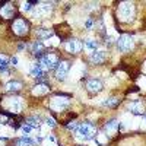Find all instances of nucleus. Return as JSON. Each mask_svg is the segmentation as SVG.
Here are the masks:
<instances>
[{"instance_id": "nucleus-32", "label": "nucleus", "mask_w": 146, "mask_h": 146, "mask_svg": "<svg viewBox=\"0 0 146 146\" xmlns=\"http://www.w3.org/2000/svg\"><path fill=\"white\" fill-rule=\"evenodd\" d=\"M143 28L146 29V22H143Z\"/></svg>"}, {"instance_id": "nucleus-2", "label": "nucleus", "mask_w": 146, "mask_h": 146, "mask_svg": "<svg viewBox=\"0 0 146 146\" xmlns=\"http://www.w3.org/2000/svg\"><path fill=\"white\" fill-rule=\"evenodd\" d=\"M10 29L16 36L19 38H23L29 34V21H27L22 16H16L10 23Z\"/></svg>"}, {"instance_id": "nucleus-3", "label": "nucleus", "mask_w": 146, "mask_h": 146, "mask_svg": "<svg viewBox=\"0 0 146 146\" xmlns=\"http://www.w3.org/2000/svg\"><path fill=\"white\" fill-rule=\"evenodd\" d=\"M96 127L91 123H80L79 127L76 129V137L79 140H83V142H88V140H92L96 137Z\"/></svg>"}, {"instance_id": "nucleus-7", "label": "nucleus", "mask_w": 146, "mask_h": 146, "mask_svg": "<svg viewBox=\"0 0 146 146\" xmlns=\"http://www.w3.org/2000/svg\"><path fill=\"white\" fill-rule=\"evenodd\" d=\"M115 44H117L118 51H121V53H129V51H131V48L135 47V41H133V38L129 34L120 35L115 41Z\"/></svg>"}, {"instance_id": "nucleus-27", "label": "nucleus", "mask_w": 146, "mask_h": 146, "mask_svg": "<svg viewBox=\"0 0 146 146\" xmlns=\"http://www.w3.org/2000/svg\"><path fill=\"white\" fill-rule=\"evenodd\" d=\"M22 130H23V133H25V135L28 136V133L32 130V127H29L28 124H25V126H22Z\"/></svg>"}, {"instance_id": "nucleus-9", "label": "nucleus", "mask_w": 146, "mask_h": 146, "mask_svg": "<svg viewBox=\"0 0 146 146\" xmlns=\"http://www.w3.org/2000/svg\"><path fill=\"white\" fill-rule=\"evenodd\" d=\"M85 88H86V91L91 94V95H96L100 94L102 89H104V83L101 79H96V78H91L86 80V83H85Z\"/></svg>"}, {"instance_id": "nucleus-11", "label": "nucleus", "mask_w": 146, "mask_h": 146, "mask_svg": "<svg viewBox=\"0 0 146 146\" xmlns=\"http://www.w3.org/2000/svg\"><path fill=\"white\" fill-rule=\"evenodd\" d=\"M69 70H70V62L67 60H60L58 66L56 67V79L57 80H66L67 75H69Z\"/></svg>"}, {"instance_id": "nucleus-29", "label": "nucleus", "mask_w": 146, "mask_h": 146, "mask_svg": "<svg viewBox=\"0 0 146 146\" xmlns=\"http://www.w3.org/2000/svg\"><path fill=\"white\" fill-rule=\"evenodd\" d=\"M85 28H88V29H91V28H92V19H91V18L86 21V23H85Z\"/></svg>"}, {"instance_id": "nucleus-18", "label": "nucleus", "mask_w": 146, "mask_h": 146, "mask_svg": "<svg viewBox=\"0 0 146 146\" xmlns=\"http://www.w3.org/2000/svg\"><path fill=\"white\" fill-rule=\"evenodd\" d=\"M118 121L117 120H110V121H107L105 123V126H104V133L107 136H113L114 133L118 130Z\"/></svg>"}, {"instance_id": "nucleus-20", "label": "nucleus", "mask_w": 146, "mask_h": 146, "mask_svg": "<svg viewBox=\"0 0 146 146\" xmlns=\"http://www.w3.org/2000/svg\"><path fill=\"white\" fill-rule=\"evenodd\" d=\"M15 146H36V140L31 139L29 136L18 137V139L15 140Z\"/></svg>"}, {"instance_id": "nucleus-19", "label": "nucleus", "mask_w": 146, "mask_h": 146, "mask_svg": "<svg viewBox=\"0 0 146 146\" xmlns=\"http://www.w3.org/2000/svg\"><path fill=\"white\" fill-rule=\"evenodd\" d=\"M35 34L36 36H38V40H48V38H51V36L54 35V32L51 29H48V28H36L35 29Z\"/></svg>"}, {"instance_id": "nucleus-16", "label": "nucleus", "mask_w": 146, "mask_h": 146, "mask_svg": "<svg viewBox=\"0 0 146 146\" xmlns=\"http://www.w3.org/2000/svg\"><path fill=\"white\" fill-rule=\"evenodd\" d=\"M54 29H56V34L58 35V38L62 40V41L66 42V40H67V41L70 40V36H72V29H70V27L67 25V23H64V29L60 28V25H56Z\"/></svg>"}, {"instance_id": "nucleus-22", "label": "nucleus", "mask_w": 146, "mask_h": 146, "mask_svg": "<svg viewBox=\"0 0 146 146\" xmlns=\"http://www.w3.org/2000/svg\"><path fill=\"white\" fill-rule=\"evenodd\" d=\"M83 47L86 48L88 51L92 53V51H96V50H98L100 42L96 41V40H86V41H85V44H83Z\"/></svg>"}, {"instance_id": "nucleus-13", "label": "nucleus", "mask_w": 146, "mask_h": 146, "mask_svg": "<svg viewBox=\"0 0 146 146\" xmlns=\"http://www.w3.org/2000/svg\"><path fill=\"white\" fill-rule=\"evenodd\" d=\"M0 16H3L5 19H15L16 7L12 6L10 3H2V6H0Z\"/></svg>"}, {"instance_id": "nucleus-4", "label": "nucleus", "mask_w": 146, "mask_h": 146, "mask_svg": "<svg viewBox=\"0 0 146 146\" xmlns=\"http://www.w3.org/2000/svg\"><path fill=\"white\" fill-rule=\"evenodd\" d=\"M38 63L42 67V70L47 73L50 70H56V67L60 63V58H58V56L56 53H45L44 56H41L38 58Z\"/></svg>"}, {"instance_id": "nucleus-10", "label": "nucleus", "mask_w": 146, "mask_h": 146, "mask_svg": "<svg viewBox=\"0 0 146 146\" xmlns=\"http://www.w3.org/2000/svg\"><path fill=\"white\" fill-rule=\"evenodd\" d=\"M64 48H66V51L69 54L76 56V54H79L83 50V42L80 40H78V38H70L69 41H66Z\"/></svg>"}, {"instance_id": "nucleus-14", "label": "nucleus", "mask_w": 146, "mask_h": 146, "mask_svg": "<svg viewBox=\"0 0 146 146\" xmlns=\"http://www.w3.org/2000/svg\"><path fill=\"white\" fill-rule=\"evenodd\" d=\"M107 57H108L107 51H104V50H96V51H92V53H91L89 62H91L92 64H102V63H105Z\"/></svg>"}, {"instance_id": "nucleus-24", "label": "nucleus", "mask_w": 146, "mask_h": 146, "mask_svg": "<svg viewBox=\"0 0 146 146\" xmlns=\"http://www.w3.org/2000/svg\"><path fill=\"white\" fill-rule=\"evenodd\" d=\"M129 110H130V113H133V114H136V115H140L142 113V104L139 102V101H135V102H131V104H129Z\"/></svg>"}, {"instance_id": "nucleus-8", "label": "nucleus", "mask_w": 146, "mask_h": 146, "mask_svg": "<svg viewBox=\"0 0 146 146\" xmlns=\"http://www.w3.org/2000/svg\"><path fill=\"white\" fill-rule=\"evenodd\" d=\"M5 102H6V107L9 111L12 113H21L22 111V108H23V101L21 96H15V95H12V96H7V98H5Z\"/></svg>"}, {"instance_id": "nucleus-5", "label": "nucleus", "mask_w": 146, "mask_h": 146, "mask_svg": "<svg viewBox=\"0 0 146 146\" xmlns=\"http://www.w3.org/2000/svg\"><path fill=\"white\" fill-rule=\"evenodd\" d=\"M72 95H69V94H62V92H57L56 94V96L51 100V102H50V108L53 110L54 113H58V111H64V110L69 107V104H70V101L67 100V98H70Z\"/></svg>"}, {"instance_id": "nucleus-31", "label": "nucleus", "mask_w": 146, "mask_h": 146, "mask_svg": "<svg viewBox=\"0 0 146 146\" xmlns=\"http://www.w3.org/2000/svg\"><path fill=\"white\" fill-rule=\"evenodd\" d=\"M45 123H47L48 126H50V127H54V126H56V124H54V121H53V120H50V118H47V120H45Z\"/></svg>"}, {"instance_id": "nucleus-12", "label": "nucleus", "mask_w": 146, "mask_h": 146, "mask_svg": "<svg viewBox=\"0 0 146 146\" xmlns=\"http://www.w3.org/2000/svg\"><path fill=\"white\" fill-rule=\"evenodd\" d=\"M27 47H28L29 53H31L32 56H35L36 58H40L41 56L45 54V45H44V42L40 41V40H35V41L29 42Z\"/></svg>"}, {"instance_id": "nucleus-30", "label": "nucleus", "mask_w": 146, "mask_h": 146, "mask_svg": "<svg viewBox=\"0 0 146 146\" xmlns=\"http://www.w3.org/2000/svg\"><path fill=\"white\" fill-rule=\"evenodd\" d=\"M10 64H12V66H16V64H18V58H16V57H12V58H10Z\"/></svg>"}, {"instance_id": "nucleus-26", "label": "nucleus", "mask_w": 146, "mask_h": 146, "mask_svg": "<svg viewBox=\"0 0 146 146\" xmlns=\"http://www.w3.org/2000/svg\"><path fill=\"white\" fill-rule=\"evenodd\" d=\"M9 75V67L7 66H0V76H7Z\"/></svg>"}, {"instance_id": "nucleus-21", "label": "nucleus", "mask_w": 146, "mask_h": 146, "mask_svg": "<svg viewBox=\"0 0 146 146\" xmlns=\"http://www.w3.org/2000/svg\"><path fill=\"white\" fill-rule=\"evenodd\" d=\"M25 124H28V126L32 127V129H40V126H41V117H38V115H31V117L25 118Z\"/></svg>"}, {"instance_id": "nucleus-15", "label": "nucleus", "mask_w": 146, "mask_h": 146, "mask_svg": "<svg viewBox=\"0 0 146 146\" xmlns=\"http://www.w3.org/2000/svg\"><path fill=\"white\" fill-rule=\"evenodd\" d=\"M50 91H51L50 83H47V82H38V85H35L34 89H32V95H35V96H44Z\"/></svg>"}, {"instance_id": "nucleus-6", "label": "nucleus", "mask_w": 146, "mask_h": 146, "mask_svg": "<svg viewBox=\"0 0 146 146\" xmlns=\"http://www.w3.org/2000/svg\"><path fill=\"white\" fill-rule=\"evenodd\" d=\"M53 12V3H48V2H42L38 3V6H35L31 12V15L34 18H48Z\"/></svg>"}, {"instance_id": "nucleus-1", "label": "nucleus", "mask_w": 146, "mask_h": 146, "mask_svg": "<svg viewBox=\"0 0 146 146\" xmlns=\"http://www.w3.org/2000/svg\"><path fill=\"white\" fill-rule=\"evenodd\" d=\"M118 19L124 23H130L136 18V6L131 2H121L118 5Z\"/></svg>"}, {"instance_id": "nucleus-25", "label": "nucleus", "mask_w": 146, "mask_h": 146, "mask_svg": "<svg viewBox=\"0 0 146 146\" xmlns=\"http://www.w3.org/2000/svg\"><path fill=\"white\" fill-rule=\"evenodd\" d=\"M9 63H10L9 57L5 54H0V66H9Z\"/></svg>"}, {"instance_id": "nucleus-23", "label": "nucleus", "mask_w": 146, "mask_h": 146, "mask_svg": "<svg viewBox=\"0 0 146 146\" xmlns=\"http://www.w3.org/2000/svg\"><path fill=\"white\" fill-rule=\"evenodd\" d=\"M120 102H121L120 98H114V96H113V98H107L105 101H102V105L108 107V108H117Z\"/></svg>"}, {"instance_id": "nucleus-17", "label": "nucleus", "mask_w": 146, "mask_h": 146, "mask_svg": "<svg viewBox=\"0 0 146 146\" xmlns=\"http://www.w3.org/2000/svg\"><path fill=\"white\" fill-rule=\"evenodd\" d=\"M22 88H23V83H22L21 80H18V79L9 80V82L6 83V86H5L6 92H10V94H16V92H19Z\"/></svg>"}, {"instance_id": "nucleus-28", "label": "nucleus", "mask_w": 146, "mask_h": 146, "mask_svg": "<svg viewBox=\"0 0 146 146\" xmlns=\"http://www.w3.org/2000/svg\"><path fill=\"white\" fill-rule=\"evenodd\" d=\"M10 127L15 129V130H18V129H21V124L18 123V121H13V123H10Z\"/></svg>"}]
</instances>
